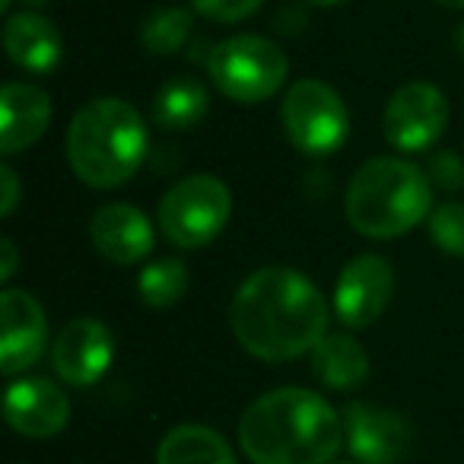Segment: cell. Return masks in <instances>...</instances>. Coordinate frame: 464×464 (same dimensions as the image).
<instances>
[{"label":"cell","instance_id":"6da1fadb","mask_svg":"<svg viewBox=\"0 0 464 464\" xmlns=\"http://www.w3.org/2000/svg\"><path fill=\"white\" fill-rule=\"evenodd\" d=\"M229 328L258 360H296L328 334V303L305 274L261 267L232 296Z\"/></svg>","mask_w":464,"mask_h":464},{"label":"cell","instance_id":"7a4b0ae2","mask_svg":"<svg viewBox=\"0 0 464 464\" xmlns=\"http://www.w3.org/2000/svg\"><path fill=\"white\" fill-rule=\"evenodd\" d=\"M239 442L255 464H334L343 420L305 388H277L246 407Z\"/></svg>","mask_w":464,"mask_h":464},{"label":"cell","instance_id":"3957f363","mask_svg":"<svg viewBox=\"0 0 464 464\" xmlns=\"http://www.w3.org/2000/svg\"><path fill=\"white\" fill-rule=\"evenodd\" d=\"M147 121L134 105L115 96L86 102L67 130L71 172L99 191L134 179L147 160Z\"/></svg>","mask_w":464,"mask_h":464},{"label":"cell","instance_id":"277c9868","mask_svg":"<svg viewBox=\"0 0 464 464\" xmlns=\"http://www.w3.org/2000/svg\"><path fill=\"white\" fill-rule=\"evenodd\" d=\"M432 181L420 166L398 156H375L347 185V219L366 239H398L430 219Z\"/></svg>","mask_w":464,"mask_h":464},{"label":"cell","instance_id":"5b68a950","mask_svg":"<svg viewBox=\"0 0 464 464\" xmlns=\"http://www.w3.org/2000/svg\"><path fill=\"white\" fill-rule=\"evenodd\" d=\"M207 71L226 99L255 105L271 99L286 80V54L265 35H232L207 54Z\"/></svg>","mask_w":464,"mask_h":464},{"label":"cell","instance_id":"8992f818","mask_svg":"<svg viewBox=\"0 0 464 464\" xmlns=\"http://www.w3.org/2000/svg\"><path fill=\"white\" fill-rule=\"evenodd\" d=\"M232 194L217 175H188L160 200V229L179 248L213 242L229 223Z\"/></svg>","mask_w":464,"mask_h":464},{"label":"cell","instance_id":"52a82bcc","mask_svg":"<svg viewBox=\"0 0 464 464\" xmlns=\"http://www.w3.org/2000/svg\"><path fill=\"white\" fill-rule=\"evenodd\" d=\"M280 121L290 143L303 156H331L347 143L350 111L343 99L322 80H299L286 90Z\"/></svg>","mask_w":464,"mask_h":464},{"label":"cell","instance_id":"ba28073f","mask_svg":"<svg viewBox=\"0 0 464 464\" xmlns=\"http://www.w3.org/2000/svg\"><path fill=\"white\" fill-rule=\"evenodd\" d=\"M449 128V99L439 86L413 80L404 83L385 105L382 130L398 153H423Z\"/></svg>","mask_w":464,"mask_h":464},{"label":"cell","instance_id":"9c48e42d","mask_svg":"<svg viewBox=\"0 0 464 464\" xmlns=\"http://www.w3.org/2000/svg\"><path fill=\"white\" fill-rule=\"evenodd\" d=\"M343 445L360 464H398L411 449V426L392 407L353 401L343 407Z\"/></svg>","mask_w":464,"mask_h":464},{"label":"cell","instance_id":"30bf717a","mask_svg":"<svg viewBox=\"0 0 464 464\" xmlns=\"http://www.w3.org/2000/svg\"><path fill=\"white\" fill-rule=\"evenodd\" d=\"M394 271L382 255H356L334 286V315L347 328H369L388 309Z\"/></svg>","mask_w":464,"mask_h":464},{"label":"cell","instance_id":"8fae6325","mask_svg":"<svg viewBox=\"0 0 464 464\" xmlns=\"http://www.w3.org/2000/svg\"><path fill=\"white\" fill-rule=\"evenodd\" d=\"M115 360V341L111 331L96 318H77L61 328L52 343L54 372L73 388H90L109 372Z\"/></svg>","mask_w":464,"mask_h":464},{"label":"cell","instance_id":"7c38bea8","mask_svg":"<svg viewBox=\"0 0 464 464\" xmlns=\"http://www.w3.org/2000/svg\"><path fill=\"white\" fill-rule=\"evenodd\" d=\"M0 372L16 375L39 362L48 343L45 309L23 290L0 293Z\"/></svg>","mask_w":464,"mask_h":464},{"label":"cell","instance_id":"4fadbf2b","mask_svg":"<svg viewBox=\"0 0 464 464\" xmlns=\"http://www.w3.org/2000/svg\"><path fill=\"white\" fill-rule=\"evenodd\" d=\"M4 417L20 436L52 439L71 420V401L48 379H16L4 394Z\"/></svg>","mask_w":464,"mask_h":464},{"label":"cell","instance_id":"5bb4252c","mask_svg":"<svg viewBox=\"0 0 464 464\" xmlns=\"http://www.w3.org/2000/svg\"><path fill=\"white\" fill-rule=\"evenodd\" d=\"M96 252L111 265H137L153 252V223L134 204H105L90 223Z\"/></svg>","mask_w":464,"mask_h":464},{"label":"cell","instance_id":"9a60e30c","mask_svg":"<svg viewBox=\"0 0 464 464\" xmlns=\"http://www.w3.org/2000/svg\"><path fill=\"white\" fill-rule=\"evenodd\" d=\"M52 121V99L42 86L7 83L0 90V150L16 156L29 150Z\"/></svg>","mask_w":464,"mask_h":464},{"label":"cell","instance_id":"2e32d148","mask_svg":"<svg viewBox=\"0 0 464 464\" xmlns=\"http://www.w3.org/2000/svg\"><path fill=\"white\" fill-rule=\"evenodd\" d=\"M4 48H7L10 61L23 71L48 73L61 64V35L52 20L39 14H14L4 26Z\"/></svg>","mask_w":464,"mask_h":464},{"label":"cell","instance_id":"e0dca14e","mask_svg":"<svg viewBox=\"0 0 464 464\" xmlns=\"http://www.w3.org/2000/svg\"><path fill=\"white\" fill-rule=\"evenodd\" d=\"M312 372L334 392H353L366 382L369 356L362 343L350 334H324L312 350Z\"/></svg>","mask_w":464,"mask_h":464},{"label":"cell","instance_id":"ac0fdd59","mask_svg":"<svg viewBox=\"0 0 464 464\" xmlns=\"http://www.w3.org/2000/svg\"><path fill=\"white\" fill-rule=\"evenodd\" d=\"M156 464H236V455L217 430L185 423L162 436Z\"/></svg>","mask_w":464,"mask_h":464},{"label":"cell","instance_id":"d6986e66","mask_svg":"<svg viewBox=\"0 0 464 464\" xmlns=\"http://www.w3.org/2000/svg\"><path fill=\"white\" fill-rule=\"evenodd\" d=\"M210 109L207 86L194 77H172L153 96V121L162 130H191Z\"/></svg>","mask_w":464,"mask_h":464},{"label":"cell","instance_id":"ffe728a7","mask_svg":"<svg viewBox=\"0 0 464 464\" xmlns=\"http://www.w3.org/2000/svg\"><path fill=\"white\" fill-rule=\"evenodd\" d=\"M194 33V20L181 7H162L150 14L140 26V45L150 54H175L188 45Z\"/></svg>","mask_w":464,"mask_h":464},{"label":"cell","instance_id":"44dd1931","mask_svg":"<svg viewBox=\"0 0 464 464\" xmlns=\"http://www.w3.org/2000/svg\"><path fill=\"white\" fill-rule=\"evenodd\" d=\"M188 293V267L179 258H160L143 267L140 299L150 309H172Z\"/></svg>","mask_w":464,"mask_h":464},{"label":"cell","instance_id":"7402d4cb","mask_svg":"<svg viewBox=\"0 0 464 464\" xmlns=\"http://www.w3.org/2000/svg\"><path fill=\"white\" fill-rule=\"evenodd\" d=\"M426 229H430L432 246L442 248L445 255L464 258V204H455V200L439 204L426 219Z\"/></svg>","mask_w":464,"mask_h":464},{"label":"cell","instance_id":"603a6c76","mask_svg":"<svg viewBox=\"0 0 464 464\" xmlns=\"http://www.w3.org/2000/svg\"><path fill=\"white\" fill-rule=\"evenodd\" d=\"M426 179L432 181V188H442V191H461L464 188V160L449 150H439L426 160Z\"/></svg>","mask_w":464,"mask_h":464},{"label":"cell","instance_id":"cb8c5ba5","mask_svg":"<svg viewBox=\"0 0 464 464\" xmlns=\"http://www.w3.org/2000/svg\"><path fill=\"white\" fill-rule=\"evenodd\" d=\"M194 10L213 23H239L248 20L265 0H191Z\"/></svg>","mask_w":464,"mask_h":464},{"label":"cell","instance_id":"d4e9b609","mask_svg":"<svg viewBox=\"0 0 464 464\" xmlns=\"http://www.w3.org/2000/svg\"><path fill=\"white\" fill-rule=\"evenodd\" d=\"M0 188H4V204H0V213L10 217L16 210V200H20V179L10 166L0 169Z\"/></svg>","mask_w":464,"mask_h":464},{"label":"cell","instance_id":"484cf974","mask_svg":"<svg viewBox=\"0 0 464 464\" xmlns=\"http://www.w3.org/2000/svg\"><path fill=\"white\" fill-rule=\"evenodd\" d=\"M0 252H4V267H0V277L10 280V277H14V271H16V246L10 239H4V242H0Z\"/></svg>","mask_w":464,"mask_h":464},{"label":"cell","instance_id":"4316f807","mask_svg":"<svg viewBox=\"0 0 464 464\" xmlns=\"http://www.w3.org/2000/svg\"><path fill=\"white\" fill-rule=\"evenodd\" d=\"M305 4H315V7H337V4H347V0H305Z\"/></svg>","mask_w":464,"mask_h":464},{"label":"cell","instance_id":"83f0119b","mask_svg":"<svg viewBox=\"0 0 464 464\" xmlns=\"http://www.w3.org/2000/svg\"><path fill=\"white\" fill-rule=\"evenodd\" d=\"M442 7H451V10H464V0H436Z\"/></svg>","mask_w":464,"mask_h":464},{"label":"cell","instance_id":"f1b7e54d","mask_svg":"<svg viewBox=\"0 0 464 464\" xmlns=\"http://www.w3.org/2000/svg\"><path fill=\"white\" fill-rule=\"evenodd\" d=\"M455 48H458V52L464 54V26H461V29H458V33H455Z\"/></svg>","mask_w":464,"mask_h":464},{"label":"cell","instance_id":"f546056e","mask_svg":"<svg viewBox=\"0 0 464 464\" xmlns=\"http://www.w3.org/2000/svg\"><path fill=\"white\" fill-rule=\"evenodd\" d=\"M10 4H14V0H0V10H7Z\"/></svg>","mask_w":464,"mask_h":464}]
</instances>
